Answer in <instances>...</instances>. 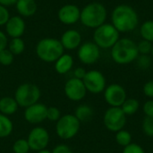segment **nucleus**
Here are the masks:
<instances>
[{
  "instance_id": "nucleus-12",
  "label": "nucleus",
  "mask_w": 153,
  "mask_h": 153,
  "mask_svg": "<svg viewBox=\"0 0 153 153\" xmlns=\"http://www.w3.org/2000/svg\"><path fill=\"white\" fill-rule=\"evenodd\" d=\"M64 91L67 99L72 101H81L86 96L87 90L82 80L77 78H71L69 79L64 87Z\"/></svg>"
},
{
  "instance_id": "nucleus-15",
  "label": "nucleus",
  "mask_w": 153,
  "mask_h": 153,
  "mask_svg": "<svg viewBox=\"0 0 153 153\" xmlns=\"http://www.w3.org/2000/svg\"><path fill=\"white\" fill-rule=\"evenodd\" d=\"M57 16L62 23L65 25H72L80 21L81 10L75 4H67L59 9Z\"/></svg>"
},
{
  "instance_id": "nucleus-8",
  "label": "nucleus",
  "mask_w": 153,
  "mask_h": 153,
  "mask_svg": "<svg viewBox=\"0 0 153 153\" xmlns=\"http://www.w3.org/2000/svg\"><path fill=\"white\" fill-rule=\"evenodd\" d=\"M103 123L108 131L117 133L124 129L126 124V116L121 108L110 107L104 114Z\"/></svg>"
},
{
  "instance_id": "nucleus-16",
  "label": "nucleus",
  "mask_w": 153,
  "mask_h": 153,
  "mask_svg": "<svg viewBox=\"0 0 153 153\" xmlns=\"http://www.w3.org/2000/svg\"><path fill=\"white\" fill-rule=\"evenodd\" d=\"M4 26H5L6 34L10 36L12 39L22 38L26 28L25 22L22 19V17L20 15L10 17Z\"/></svg>"
},
{
  "instance_id": "nucleus-27",
  "label": "nucleus",
  "mask_w": 153,
  "mask_h": 153,
  "mask_svg": "<svg viewBox=\"0 0 153 153\" xmlns=\"http://www.w3.org/2000/svg\"><path fill=\"white\" fill-rule=\"evenodd\" d=\"M30 151L27 139H18L13 144V152L14 153H29Z\"/></svg>"
},
{
  "instance_id": "nucleus-39",
  "label": "nucleus",
  "mask_w": 153,
  "mask_h": 153,
  "mask_svg": "<svg viewBox=\"0 0 153 153\" xmlns=\"http://www.w3.org/2000/svg\"><path fill=\"white\" fill-rule=\"evenodd\" d=\"M87 71L83 68V67H77L74 71V77L82 80L86 74Z\"/></svg>"
},
{
  "instance_id": "nucleus-33",
  "label": "nucleus",
  "mask_w": 153,
  "mask_h": 153,
  "mask_svg": "<svg viewBox=\"0 0 153 153\" xmlns=\"http://www.w3.org/2000/svg\"><path fill=\"white\" fill-rule=\"evenodd\" d=\"M122 153H145L143 148L137 143H130L129 145L124 147Z\"/></svg>"
},
{
  "instance_id": "nucleus-19",
  "label": "nucleus",
  "mask_w": 153,
  "mask_h": 153,
  "mask_svg": "<svg viewBox=\"0 0 153 153\" xmlns=\"http://www.w3.org/2000/svg\"><path fill=\"white\" fill-rule=\"evenodd\" d=\"M74 65V58L69 54H63L55 62V70L59 74H67Z\"/></svg>"
},
{
  "instance_id": "nucleus-36",
  "label": "nucleus",
  "mask_w": 153,
  "mask_h": 153,
  "mask_svg": "<svg viewBox=\"0 0 153 153\" xmlns=\"http://www.w3.org/2000/svg\"><path fill=\"white\" fill-rule=\"evenodd\" d=\"M143 91V94L146 97L153 99V81H149L146 83H144Z\"/></svg>"
},
{
  "instance_id": "nucleus-7",
  "label": "nucleus",
  "mask_w": 153,
  "mask_h": 153,
  "mask_svg": "<svg viewBox=\"0 0 153 153\" xmlns=\"http://www.w3.org/2000/svg\"><path fill=\"white\" fill-rule=\"evenodd\" d=\"M81 128V122L74 115L66 114L61 116L56 125V133L62 140L73 139L79 133Z\"/></svg>"
},
{
  "instance_id": "nucleus-17",
  "label": "nucleus",
  "mask_w": 153,
  "mask_h": 153,
  "mask_svg": "<svg viewBox=\"0 0 153 153\" xmlns=\"http://www.w3.org/2000/svg\"><path fill=\"white\" fill-rule=\"evenodd\" d=\"M60 42L65 49L74 50L81 46L82 36L80 32L75 30H67L63 33Z\"/></svg>"
},
{
  "instance_id": "nucleus-32",
  "label": "nucleus",
  "mask_w": 153,
  "mask_h": 153,
  "mask_svg": "<svg viewBox=\"0 0 153 153\" xmlns=\"http://www.w3.org/2000/svg\"><path fill=\"white\" fill-rule=\"evenodd\" d=\"M137 61V65L140 69L142 70H146L151 66L152 60L151 57L148 55H139L138 57L136 58Z\"/></svg>"
},
{
  "instance_id": "nucleus-42",
  "label": "nucleus",
  "mask_w": 153,
  "mask_h": 153,
  "mask_svg": "<svg viewBox=\"0 0 153 153\" xmlns=\"http://www.w3.org/2000/svg\"><path fill=\"white\" fill-rule=\"evenodd\" d=\"M151 54H152V56H153V46H152V51H151Z\"/></svg>"
},
{
  "instance_id": "nucleus-38",
  "label": "nucleus",
  "mask_w": 153,
  "mask_h": 153,
  "mask_svg": "<svg viewBox=\"0 0 153 153\" xmlns=\"http://www.w3.org/2000/svg\"><path fill=\"white\" fill-rule=\"evenodd\" d=\"M7 46H8L7 36L4 32L0 30V51L7 48Z\"/></svg>"
},
{
  "instance_id": "nucleus-31",
  "label": "nucleus",
  "mask_w": 153,
  "mask_h": 153,
  "mask_svg": "<svg viewBox=\"0 0 153 153\" xmlns=\"http://www.w3.org/2000/svg\"><path fill=\"white\" fill-rule=\"evenodd\" d=\"M137 48L139 51V55H149L151 54L152 48V42L143 39L139 42V44H137Z\"/></svg>"
},
{
  "instance_id": "nucleus-18",
  "label": "nucleus",
  "mask_w": 153,
  "mask_h": 153,
  "mask_svg": "<svg viewBox=\"0 0 153 153\" xmlns=\"http://www.w3.org/2000/svg\"><path fill=\"white\" fill-rule=\"evenodd\" d=\"M15 6L20 16L23 17L33 16L38 10V5L35 0H17Z\"/></svg>"
},
{
  "instance_id": "nucleus-28",
  "label": "nucleus",
  "mask_w": 153,
  "mask_h": 153,
  "mask_svg": "<svg viewBox=\"0 0 153 153\" xmlns=\"http://www.w3.org/2000/svg\"><path fill=\"white\" fill-rule=\"evenodd\" d=\"M14 59V55L8 49L5 48L0 51V64L4 66H8L13 64Z\"/></svg>"
},
{
  "instance_id": "nucleus-23",
  "label": "nucleus",
  "mask_w": 153,
  "mask_h": 153,
  "mask_svg": "<svg viewBox=\"0 0 153 153\" xmlns=\"http://www.w3.org/2000/svg\"><path fill=\"white\" fill-rule=\"evenodd\" d=\"M120 108L126 116H132L139 110L140 102L136 99H126Z\"/></svg>"
},
{
  "instance_id": "nucleus-30",
  "label": "nucleus",
  "mask_w": 153,
  "mask_h": 153,
  "mask_svg": "<svg viewBox=\"0 0 153 153\" xmlns=\"http://www.w3.org/2000/svg\"><path fill=\"white\" fill-rule=\"evenodd\" d=\"M61 117V112L56 107H48L47 110V119L52 122H57Z\"/></svg>"
},
{
  "instance_id": "nucleus-22",
  "label": "nucleus",
  "mask_w": 153,
  "mask_h": 153,
  "mask_svg": "<svg viewBox=\"0 0 153 153\" xmlns=\"http://www.w3.org/2000/svg\"><path fill=\"white\" fill-rule=\"evenodd\" d=\"M13 130V124L8 116L0 113V138L8 137Z\"/></svg>"
},
{
  "instance_id": "nucleus-3",
  "label": "nucleus",
  "mask_w": 153,
  "mask_h": 153,
  "mask_svg": "<svg viewBox=\"0 0 153 153\" xmlns=\"http://www.w3.org/2000/svg\"><path fill=\"white\" fill-rule=\"evenodd\" d=\"M65 48L57 39L45 38L40 39L36 46L38 57L46 63H55L63 54Z\"/></svg>"
},
{
  "instance_id": "nucleus-40",
  "label": "nucleus",
  "mask_w": 153,
  "mask_h": 153,
  "mask_svg": "<svg viewBox=\"0 0 153 153\" xmlns=\"http://www.w3.org/2000/svg\"><path fill=\"white\" fill-rule=\"evenodd\" d=\"M16 2H17V0H0V4L7 7V6H11V5L15 4Z\"/></svg>"
},
{
  "instance_id": "nucleus-37",
  "label": "nucleus",
  "mask_w": 153,
  "mask_h": 153,
  "mask_svg": "<svg viewBox=\"0 0 153 153\" xmlns=\"http://www.w3.org/2000/svg\"><path fill=\"white\" fill-rule=\"evenodd\" d=\"M51 152L52 153H74L73 151L65 144H58Z\"/></svg>"
},
{
  "instance_id": "nucleus-21",
  "label": "nucleus",
  "mask_w": 153,
  "mask_h": 153,
  "mask_svg": "<svg viewBox=\"0 0 153 153\" xmlns=\"http://www.w3.org/2000/svg\"><path fill=\"white\" fill-rule=\"evenodd\" d=\"M74 116L81 123H85L91 120V118L94 116V110L91 106L86 104H82L76 108Z\"/></svg>"
},
{
  "instance_id": "nucleus-41",
  "label": "nucleus",
  "mask_w": 153,
  "mask_h": 153,
  "mask_svg": "<svg viewBox=\"0 0 153 153\" xmlns=\"http://www.w3.org/2000/svg\"><path fill=\"white\" fill-rule=\"evenodd\" d=\"M36 153H52V152L49 151V150H48V149H43V150H40V151L36 152Z\"/></svg>"
},
{
  "instance_id": "nucleus-20",
  "label": "nucleus",
  "mask_w": 153,
  "mask_h": 153,
  "mask_svg": "<svg viewBox=\"0 0 153 153\" xmlns=\"http://www.w3.org/2000/svg\"><path fill=\"white\" fill-rule=\"evenodd\" d=\"M18 104L13 97H3L0 99V113L5 116H11L17 112Z\"/></svg>"
},
{
  "instance_id": "nucleus-14",
  "label": "nucleus",
  "mask_w": 153,
  "mask_h": 153,
  "mask_svg": "<svg viewBox=\"0 0 153 153\" xmlns=\"http://www.w3.org/2000/svg\"><path fill=\"white\" fill-rule=\"evenodd\" d=\"M48 107L43 103H35L24 110V119L32 125L40 124L47 119Z\"/></svg>"
},
{
  "instance_id": "nucleus-4",
  "label": "nucleus",
  "mask_w": 153,
  "mask_h": 153,
  "mask_svg": "<svg viewBox=\"0 0 153 153\" xmlns=\"http://www.w3.org/2000/svg\"><path fill=\"white\" fill-rule=\"evenodd\" d=\"M107 9L100 3H91L81 11L80 21L88 28H98L105 23L107 19Z\"/></svg>"
},
{
  "instance_id": "nucleus-13",
  "label": "nucleus",
  "mask_w": 153,
  "mask_h": 153,
  "mask_svg": "<svg viewBox=\"0 0 153 153\" xmlns=\"http://www.w3.org/2000/svg\"><path fill=\"white\" fill-rule=\"evenodd\" d=\"M77 56L82 64L93 65L99 60L100 56V50L94 42L88 41L79 47Z\"/></svg>"
},
{
  "instance_id": "nucleus-9",
  "label": "nucleus",
  "mask_w": 153,
  "mask_h": 153,
  "mask_svg": "<svg viewBox=\"0 0 153 153\" xmlns=\"http://www.w3.org/2000/svg\"><path fill=\"white\" fill-rule=\"evenodd\" d=\"M27 141L31 151L38 152L47 149L49 144L50 136L48 130L42 126H35L28 134Z\"/></svg>"
},
{
  "instance_id": "nucleus-11",
  "label": "nucleus",
  "mask_w": 153,
  "mask_h": 153,
  "mask_svg": "<svg viewBox=\"0 0 153 153\" xmlns=\"http://www.w3.org/2000/svg\"><path fill=\"white\" fill-rule=\"evenodd\" d=\"M104 99L110 107L120 108L127 99L126 89L117 83L110 84L104 91Z\"/></svg>"
},
{
  "instance_id": "nucleus-35",
  "label": "nucleus",
  "mask_w": 153,
  "mask_h": 153,
  "mask_svg": "<svg viewBox=\"0 0 153 153\" xmlns=\"http://www.w3.org/2000/svg\"><path fill=\"white\" fill-rule=\"evenodd\" d=\"M143 111L145 117H153V100H147L143 106Z\"/></svg>"
},
{
  "instance_id": "nucleus-24",
  "label": "nucleus",
  "mask_w": 153,
  "mask_h": 153,
  "mask_svg": "<svg viewBox=\"0 0 153 153\" xmlns=\"http://www.w3.org/2000/svg\"><path fill=\"white\" fill-rule=\"evenodd\" d=\"M8 49L14 55H21L25 49V43L22 38H13L8 43Z\"/></svg>"
},
{
  "instance_id": "nucleus-5",
  "label": "nucleus",
  "mask_w": 153,
  "mask_h": 153,
  "mask_svg": "<svg viewBox=\"0 0 153 153\" xmlns=\"http://www.w3.org/2000/svg\"><path fill=\"white\" fill-rule=\"evenodd\" d=\"M40 90L36 84L25 82L18 86L13 98L19 107L26 108L38 103L40 99Z\"/></svg>"
},
{
  "instance_id": "nucleus-34",
  "label": "nucleus",
  "mask_w": 153,
  "mask_h": 153,
  "mask_svg": "<svg viewBox=\"0 0 153 153\" xmlns=\"http://www.w3.org/2000/svg\"><path fill=\"white\" fill-rule=\"evenodd\" d=\"M10 18V13L7 7L0 4V26L5 25Z\"/></svg>"
},
{
  "instance_id": "nucleus-6",
  "label": "nucleus",
  "mask_w": 153,
  "mask_h": 153,
  "mask_svg": "<svg viewBox=\"0 0 153 153\" xmlns=\"http://www.w3.org/2000/svg\"><path fill=\"white\" fill-rule=\"evenodd\" d=\"M118 39L119 32L110 23H104L95 29L93 40L100 48H111Z\"/></svg>"
},
{
  "instance_id": "nucleus-26",
  "label": "nucleus",
  "mask_w": 153,
  "mask_h": 153,
  "mask_svg": "<svg viewBox=\"0 0 153 153\" xmlns=\"http://www.w3.org/2000/svg\"><path fill=\"white\" fill-rule=\"evenodd\" d=\"M116 142L120 146L126 147L130 143H132V134H130V132L122 129L117 133H116Z\"/></svg>"
},
{
  "instance_id": "nucleus-2",
  "label": "nucleus",
  "mask_w": 153,
  "mask_h": 153,
  "mask_svg": "<svg viewBox=\"0 0 153 153\" xmlns=\"http://www.w3.org/2000/svg\"><path fill=\"white\" fill-rule=\"evenodd\" d=\"M139 56L137 44L130 39H119L111 48V57L118 65H128Z\"/></svg>"
},
{
  "instance_id": "nucleus-29",
  "label": "nucleus",
  "mask_w": 153,
  "mask_h": 153,
  "mask_svg": "<svg viewBox=\"0 0 153 153\" xmlns=\"http://www.w3.org/2000/svg\"><path fill=\"white\" fill-rule=\"evenodd\" d=\"M143 131L147 136L153 137V117H145L142 125Z\"/></svg>"
},
{
  "instance_id": "nucleus-25",
  "label": "nucleus",
  "mask_w": 153,
  "mask_h": 153,
  "mask_svg": "<svg viewBox=\"0 0 153 153\" xmlns=\"http://www.w3.org/2000/svg\"><path fill=\"white\" fill-rule=\"evenodd\" d=\"M140 32L143 39L153 42V21L144 22L140 28Z\"/></svg>"
},
{
  "instance_id": "nucleus-10",
  "label": "nucleus",
  "mask_w": 153,
  "mask_h": 153,
  "mask_svg": "<svg viewBox=\"0 0 153 153\" xmlns=\"http://www.w3.org/2000/svg\"><path fill=\"white\" fill-rule=\"evenodd\" d=\"M82 82L87 91L93 94L101 93L106 89V78L104 74L98 70L88 71Z\"/></svg>"
},
{
  "instance_id": "nucleus-1",
  "label": "nucleus",
  "mask_w": 153,
  "mask_h": 153,
  "mask_svg": "<svg viewBox=\"0 0 153 153\" xmlns=\"http://www.w3.org/2000/svg\"><path fill=\"white\" fill-rule=\"evenodd\" d=\"M112 25L118 32H130L134 30L139 22L136 11L128 4L117 5L112 12Z\"/></svg>"
}]
</instances>
